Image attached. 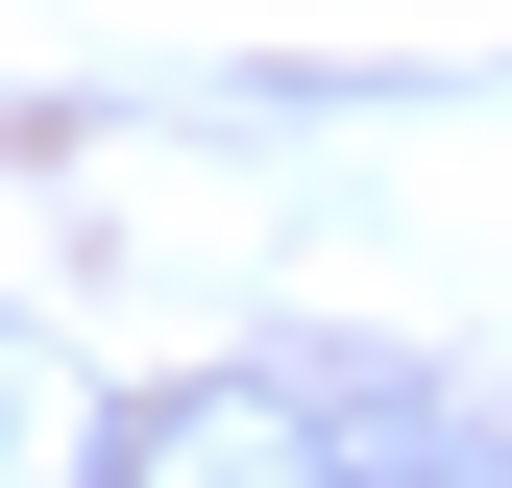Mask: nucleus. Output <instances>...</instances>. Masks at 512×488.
<instances>
[{"label": "nucleus", "mask_w": 512, "mask_h": 488, "mask_svg": "<svg viewBox=\"0 0 512 488\" xmlns=\"http://www.w3.org/2000/svg\"><path fill=\"white\" fill-rule=\"evenodd\" d=\"M293 391H317V440H342V488H512V440H488V415L391 391V366H293Z\"/></svg>", "instance_id": "obj_2"}, {"label": "nucleus", "mask_w": 512, "mask_h": 488, "mask_svg": "<svg viewBox=\"0 0 512 488\" xmlns=\"http://www.w3.org/2000/svg\"><path fill=\"white\" fill-rule=\"evenodd\" d=\"M122 488H342V440H317V391L220 366V391H147V415H122Z\"/></svg>", "instance_id": "obj_1"}]
</instances>
